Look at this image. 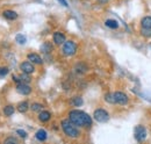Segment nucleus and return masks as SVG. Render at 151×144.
Listing matches in <instances>:
<instances>
[{"instance_id":"6","label":"nucleus","mask_w":151,"mask_h":144,"mask_svg":"<svg viewBox=\"0 0 151 144\" xmlns=\"http://www.w3.org/2000/svg\"><path fill=\"white\" fill-rule=\"evenodd\" d=\"M114 98H115V102L117 105H121V106H124L129 102V98L126 93L121 92V91H116L114 92Z\"/></svg>"},{"instance_id":"8","label":"nucleus","mask_w":151,"mask_h":144,"mask_svg":"<svg viewBox=\"0 0 151 144\" xmlns=\"http://www.w3.org/2000/svg\"><path fill=\"white\" fill-rule=\"evenodd\" d=\"M17 92L21 95H29L32 93V87L26 83H19L15 87Z\"/></svg>"},{"instance_id":"9","label":"nucleus","mask_w":151,"mask_h":144,"mask_svg":"<svg viewBox=\"0 0 151 144\" xmlns=\"http://www.w3.org/2000/svg\"><path fill=\"white\" fill-rule=\"evenodd\" d=\"M52 41L56 45H63V43L66 41V37L60 32H55L52 35Z\"/></svg>"},{"instance_id":"17","label":"nucleus","mask_w":151,"mask_h":144,"mask_svg":"<svg viewBox=\"0 0 151 144\" xmlns=\"http://www.w3.org/2000/svg\"><path fill=\"white\" fill-rule=\"evenodd\" d=\"M30 108V106H29V104L27 102V101H22V102H20L19 105H18V107H17V109L19 110L20 113H26L28 109Z\"/></svg>"},{"instance_id":"16","label":"nucleus","mask_w":151,"mask_h":144,"mask_svg":"<svg viewBox=\"0 0 151 144\" xmlns=\"http://www.w3.org/2000/svg\"><path fill=\"white\" fill-rule=\"evenodd\" d=\"M141 27L151 29V17H144L141 20Z\"/></svg>"},{"instance_id":"14","label":"nucleus","mask_w":151,"mask_h":144,"mask_svg":"<svg viewBox=\"0 0 151 144\" xmlns=\"http://www.w3.org/2000/svg\"><path fill=\"white\" fill-rule=\"evenodd\" d=\"M41 51L43 54H49L52 51V44L50 42H44L42 45H41Z\"/></svg>"},{"instance_id":"2","label":"nucleus","mask_w":151,"mask_h":144,"mask_svg":"<svg viewBox=\"0 0 151 144\" xmlns=\"http://www.w3.org/2000/svg\"><path fill=\"white\" fill-rule=\"evenodd\" d=\"M60 127H62L64 134H65L68 137H70V138H78V137L80 136V131H79V129H78L77 126L73 125L69 119H64V120H62Z\"/></svg>"},{"instance_id":"20","label":"nucleus","mask_w":151,"mask_h":144,"mask_svg":"<svg viewBox=\"0 0 151 144\" xmlns=\"http://www.w3.org/2000/svg\"><path fill=\"white\" fill-rule=\"evenodd\" d=\"M19 77H20V80H21V83H26V84H29V83L32 81V78L29 77V74H28V73H24V72H22V73L20 74Z\"/></svg>"},{"instance_id":"11","label":"nucleus","mask_w":151,"mask_h":144,"mask_svg":"<svg viewBox=\"0 0 151 144\" xmlns=\"http://www.w3.org/2000/svg\"><path fill=\"white\" fill-rule=\"evenodd\" d=\"M2 15H4L5 19L11 20V21L18 19V13H17L15 11H12V9H6V11H4V12H2Z\"/></svg>"},{"instance_id":"1","label":"nucleus","mask_w":151,"mask_h":144,"mask_svg":"<svg viewBox=\"0 0 151 144\" xmlns=\"http://www.w3.org/2000/svg\"><path fill=\"white\" fill-rule=\"evenodd\" d=\"M69 120L79 128H91L92 127V117L79 109H72L69 112Z\"/></svg>"},{"instance_id":"18","label":"nucleus","mask_w":151,"mask_h":144,"mask_svg":"<svg viewBox=\"0 0 151 144\" xmlns=\"http://www.w3.org/2000/svg\"><path fill=\"white\" fill-rule=\"evenodd\" d=\"M14 112H15V108L12 105H7L4 107V115L5 116H12L14 114Z\"/></svg>"},{"instance_id":"25","label":"nucleus","mask_w":151,"mask_h":144,"mask_svg":"<svg viewBox=\"0 0 151 144\" xmlns=\"http://www.w3.org/2000/svg\"><path fill=\"white\" fill-rule=\"evenodd\" d=\"M9 72V69L6 68V66H0V77H5L7 76Z\"/></svg>"},{"instance_id":"28","label":"nucleus","mask_w":151,"mask_h":144,"mask_svg":"<svg viewBox=\"0 0 151 144\" xmlns=\"http://www.w3.org/2000/svg\"><path fill=\"white\" fill-rule=\"evenodd\" d=\"M58 1H59V2H60L63 6H65V7L68 6V2H66V0H58Z\"/></svg>"},{"instance_id":"26","label":"nucleus","mask_w":151,"mask_h":144,"mask_svg":"<svg viewBox=\"0 0 151 144\" xmlns=\"http://www.w3.org/2000/svg\"><path fill=\"white\" fill-rule=\"evenodd\" d=\"M17 134L19 135L21 138H23V140H26L27 137H28V135H27V132L24 131V130H22V129H18L17 130Z\"/></svg>"},{"instance_id":"24","label":"nucleus","mask_w":151,"mask_h":144,"mask_svg":"<svg viewBox=\"0 0 151 144\" xmlns=\"http://www.w3.org/2000/svg\"><path fill=\"white\" fill-rule=\"evenodd\" d=\"M141 34L144 37H151V29L148 28H141Z\"/></svg>"},{"instance_id":"3","label":"nucleus","mask_w":151,"mask_h":144,"mask_svg":"<svg viewBox=\"0 0 151 144\" xmlns=\"http://www.w3.org/2000/svg\"><path fill=\"white\" fill-rule=\"evenodd\" d=\"M77 49H78L77 43H76V42H73V41H71V40H69V41H65V42L63 43L62 51H63V54L65 55V56L71 57V56L76 55V53H77Z\"/></svg>"},{"instance_id":"7","label":"nucleus","mask_w":151,"mask_h":144,"mask_svg":"<svg viewBox=\"0 0 151 144\" xmlns=\"http://www.w3.org/2000/svg\"><path fill=\"white\" fill-rule=\"evenodd\" d=\"M20 70L22 72H24V73L32 74V73L35 72V66L30 60H26V62H22L20 64Z\"/></svg>"},{"instance_id":"19","label":"nucleus","mask_w":151,"mask_h":144,"mask_svg":"<svg viewBox=\"0 0 151 144\" xmlns=\"http://www.w3.org/2000/svg\"><path fill=\"white\" fill-rule=\"evenodd\" d=\"M83 98L81 96H75L72 100H71V105L75 106V107H80L83 105Z\"/></svg>"},{"instance_id":"27","label":"nucleus","mask_w":151,"mask_h":144,"mask_svg":"<svg viewBox=\"0 0 151 144\" xmlns=\"http://www.w3.org/2000/svg\"><path fill=\"white\" fill-rule=\"evenodd\" d=\"M19 142L15 137H7L5 141H4V143H6V144H8V143H14V144H17Z\"/></svg>"},{"instance_id":"15","label":"nucleus","mask_w":151,"mask_h":144,"mask_svg":"<svg viewBox=\"0 0 151 144\" xmlns=\"http://www.w3.org/2000/svg\"><path fill=\"white\" fill-rule=\"evenodd\" d=\"M105 24H106V27H108V28H111V29H116V28H119V22H117L116 20H114V19H108V20H106V21H105Z\"/></svg>"},{"instance_id":"12","label":"nucleus","mask_w":151,"mask_h":144,"mask_svg":"<svg viewBox=\"0 0 151 144\" xmlns=\"http://www.w3.org/2000/svg\"><path fill=\"white\" fill-rule=\"evenodd\" d=\"M50 119H51V113L50 112H48V110H41L38 113V120L41 122H48V121H50Z\"/></svg>"},{"instance_id":"22","label":"nucleus","mask_w":151,"mask_h":144,"mask_svg":"<svg viewBox=\"0 0 151 144\" xmlns=\"http://www.w3.org/2000/svg\"><path fill=\"white\" fill-rule=\"evenodd\" d=\"M30 109H32L33 112H41V110L43 109V105H42V104H38V102H34V104H32Z\"/></svg>"},{"instance_id":"13","label":"nucleus","mask_w":151,"mask_h":144,"mask_svg":"<svg viewBox=\"0 0 151 144\" xmlns=\"http://www.w3.org/2000/svg\"><path fill=\"white\" fill-rule=\"evenodd\" d=\"M35 137H36V140L40 141V142H44V141L48 138V134H47V131H45L44 129H40V130L36 131Z\"/></svg>"},{"instance_id":"10","label":"nucleus","mask_w":151,"mask_h":144,"mask_svg":"<svg viewBox=\"0 0 151 144\" xmlns=\"http://www.w3.org/2000/svg\"><path fill=\"white\" fill-rule=\"evenodd\" d=\"M27 58H28V60H30L33 64H36V65H42V64H43V59H42V57L38 54L30 53V54L27 55Z\"/></svg>"},{"instance_id":"4","label":"nucleus","mask_w":151,"mask_h":144,"mask_svg":"<svg viewBox=\"0 0 151 144\" xmlns=\"http://www.w3.org/2000/svg\"><path fill=\"white\" fill-rule=\"evenodd\" d=\"M93 119H94L96 122H100V123H105L109 120V114L107 110L102 109V108H98L93 112Z\"/></svg>"},{"instance_id":"21","label":"nucleus","mask_w":151,"mask_h":144,"mask_svg":"<svg viewBox=\"0 0 151 144\" xmlns=\"http://www.w3.org/2000/svg\"><path fill=\"white\" fill-rule=\"evenodd\" d=\"M105 101L106 102H108V104H116L115 102V98H114V93H107L106 95H105Z\"/></svg>"},{"instance_id":"5","label":"nucleus","mask_w":151,"mask_h":144,"mask_svg":"<svg viewBox=\"0 0 151 144\" xmlns=\"http://www.w3.org/2000/svg\"><path fill=\"white\" fill-rule=\"evenodd\" d=\"M134 136H135V140L137 142H143L148 134H147V129L143 126H136L135 127V130H134Z\"/></svg>"},{"instance_id":"23","label":"nucleus","mask_w":151,"mask_h":144,"mask_svg":"<svg viewBox=\"0 0 151 144\" xmlns=\"http://www.w3.org/2000/svg\"><path fill=\"white\" fill-rule=\"evenodd\" d=\"M15 41H17L19 44H24V43L27 42V38H26V36H24V35L18 34V35L15 36Z\"/></svg>"}]
</instances>
